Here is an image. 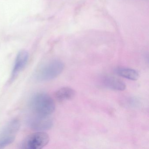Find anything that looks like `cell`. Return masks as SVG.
<instances>
[{
  "mask_svg": "<svg viewBox=\"0 0 149 149\" xmlns=\"http://www.w3.org/2000/svg\"><path fill=\"white\" fill-rule=\"evenodd\" d=\"M49 137L46 132L40 131L28 136L22 143V148L26 149H40L49 142Z\"/></svg>",
  "mask_w": 149,
  "mask_h": 149,
  "instance_id": "3957f363",
  "label": "cell"
},
{
  "mask_svg": "<svg viewBox=\"0 0 149 149\" xmlns=\"http://www.w3.org/2000/svg\"><path fill=\"white\" fill-rule=\"evenodd\" d=\"M20 123L14 119L10 121L0 132V149L13 142L20 128Z\"/></svg>",
  "mask_w": 149,
  "mask_h": 149,
  "instance_id": "277c9868",
  "label": "cell"
},
{
  "mask_svg": "<svg viewBox=\"0 0 149 149\" xmlns=\"http://www.w3.org/2000/svg\"><path fill=\"white\" fill-rule=\"evenodd\" d=\"M29 59V54L25 50H21L17 55L12 71L11 80H14L25 68Z\"/></svg>",
  "mask_w": 149,
  "mask_h": 149,
  "instance_id": "8992f818",
  "label": "cell"
},
{
  "mask_svg": "<svg viewBox=\"0 0 149 149\" xmlns=\"http://www.w3.org/2000/svg\"><path fill=\"white\" fill-rule=\"evenodd\" d=\"M75 91L71 88L64 87L57 91L55 97L57 101L62 102L72 99L75 95Z\"/></svg>",
  "mask_w": 149,
  "mask_h": 149,
  "instance_id": "ba28073f",
  "label": "cell"
},
{
  "mask_svg": "<svg viewBox=\"0 0 149 149\" xmlns=\"http://www.w3.org/2000/svg\"><path fill=\"white\" fill-rule=\"evenodd\" d=\"M32 129L36 130L42 131L49 130L52 127L53 122L49 117H43L35 115L29 121Z\"/></svg>",
  "mask_w": 149,
  "mask_h": 149,
  "instance_id": "5b68a950",
  "label": "cell"
},
{
  "mask_svg": "<svg viewBox=\"0 0 149 149\" xmlns=\"http://www.w3.org/2000/svg\"><path fill=\"white\" fill-rule=\"evenodd\" d=\"M116 74L122 77L132 81L138 80L139 74L136 70L126 68H119L115 70Z\"/></svg>",
  "mask_w": 149,
  "mask_h": 149,
  "instance_id": "9c48e42d",
  "label": "cell"
},
{
  "mask_svg": "<svg viewBox=\"0 0 149 149\" xmlns=\"http://www.w3.org/2000/svg\"><path fill=\"white\" fill-rule=\"evenodd\" d=\"M63 63L58 60H54L45 63L40 68L36 74V77L42 81H49L54 79L63 71Z\"/></svg>",
  "mask_w": 149,
  "mask_h": 149,
  "instance_id": "7a4b0ae2",
  "label": "cell"
},
{
  "mask_svg": "<svg viewBox=\"0 0 149 149\" xmlns=\"http://www.w3.org/2000/svg\"><path fill=\"white\" fill-rule=\"evenodd\" d=\"M101 82L104 87L113 90L122 91L126 88V85L123 81L109 76L103 77Z\"/></svg>",
  "mask_w": 149,
  "mask_h": 149,
  "instance_id": "52a82bcc",
  "label": "cell"
},
{
  "mask_svg": "<svg viewBox=\"0 0 149 149\" xmlns=\"http://www.w3.org/2000/svg\"><path fill=\"white\" fill-rule=\"evenodd\" d=\"M30 107L35 115L49 117L54 111L55 104L50 96L46 93H39L31 98Z\"/></svg>",
  "mask_w": 149,
  "mask_h": 149,
  "instance_id": "6da1fadb",
  "label": "cell"
}]
</instances>
